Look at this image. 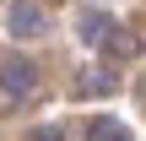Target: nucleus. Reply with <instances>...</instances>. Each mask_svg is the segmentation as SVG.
<instances>
[{
	"label": "nucleus",
	"mask_w": 146,
	"mask_h": 141,
	"mask_svg": "<svg viewBox=\"0 0 146 141\" xmlns=\"http://www.w3.org/2000/svg\"><path fill=\"white\" fill-rule=\"evenodd\" d=\"M11 33H16V38H33V33H43V11H38L33 0H16V5H11Z\"/></svg>",
	"instance_id": "nucleus-1"
},
{
	"label": "nucleus",
	"mask_w": 146,
	"mask_h": 141,
	"mask_svg": "<svg viewBox=\"0 0 146 141\" xmlns=\"http://www.w3.org/2000/svg\"><path fill=\"white\" fill-rule=\"evenodd\" d=\"M0 82H5V92H27V87H33V65H27V60H5Z\"/></svg>",
	"instance_id": "nucleus-2"
},
{
	"label": "nucleus",
	"mask_w": 146,
	"mask_h": 141,
	"mask_svg": "<svg viewBox=\"0 0 146 141\" xmlns=\"http://www.w3.org/2000/svg\"><path fill=\"white\" fill-rule=\"evenodd\" d=\"M108 33H114V22H108V16H98V11H87V16H81V38H87V43L108 38Z\"/></svg>",
	"instance_id": "nucleus-3"
},
{
	"label": "nucleus",
	"mask_w": 146,
	"mask_h": 141,
	"mask_svg": "<svg viewBox=\"0 0 146 141\" xmlns=\"http://www.w3.org/2000/svg\"><path fill=\"white\" fill-rule=\"evenodd\" d=\"M92 141H130V136H125V125L103 120V125H92Z\"/></svg>",
	"instance_id": "nucleus-4"
}]
</instances>
